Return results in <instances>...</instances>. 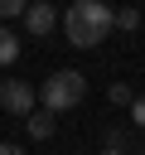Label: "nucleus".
<instances>
[{
    "label": "nucleus",
    "mask_w": 145,
    "mask_h": 155,
    "mask_svg": "<svg viewBox=\"0 0 145 155\" xmlns=\"http://www.w3.org/2000/svg\"><path fill=\"white\" fill-rule=\"evenodd\" d=\"M24 24H29V34H34V39H44V34H53V24H58V10L39 0V5H29V10H24Z\"/></svg>",
    "instance_id": "20e7f679"
},
{
    "label": "nucleus",
    "mask_w": 145,
    "mask_h": 155,
    "mask_svg": "<svg viewBox=\"0 0 145 155\" xmlns=\"http://www.w3.org/2000/svg\"><path fill=\"white\" fill-rule=\"evenodd\" d=\"M140 24V10H116V29H135Z\"/></svg>",
    "instance_id": "0eeeda50"
},
{
    "label": "nucleus",
    "mask_w": 145,
    "mask_h": 155,
    "mask_svg": "<svg viewBox=\"0 0 145 155\" xmlns=\"http://www.w3.org/2000/svg\"><path fill=\"white\" fill-rule=\"evenodd\" d=\"M102 155H121V150H116V145H106V150H102Z\"/></svg>",
    "instance_id": "f8f14e48"
},
{
    "label": "nucleus",
    "mask_w": 145,
    "mask_h": 155,
    "mask_svg": "<svg viewBox=\"0 0 145 155\" xmlns=\"http://www.w3.org/2000/svg\"><path fill=\"white\" fill-rule=\"evenodd\" d=\"M87 97V78L77 73V68H63V73H53L44 87H39V102H44V111H68V107H77Z\"/></svg>",
    "instance_id": "f03ea898"
},
{
    "label": "nucleus",
    "mask_w": 145,
    "mask_h": 155,
    "mask_svg": "<svg viewBox=\"0 0 145 155\" xmlns=\"http://www.w3.org/2000/svg\"><path fill=\"white\" fill-rule=\"evenodd\" d=\"M130 121L145 131V97H135V102H130Z\"/></svg>",
    "instance_id": "1a4fd4ad"
},
{
    "label": "nucleus",
    "mask_w": 145,
    "mask_h": 155,
    "mask_svg": "<svg viewBox=\"0 0 145 155\" xmlns=\"http://www.w3.org/2000/svg\"><path fill=\"white\" fill-rule=\"evenodd\" d=\"M0 155H24V150H19L14 140H0Z\"/></svg>",
    "instance_id": "9b49d317"
},
{
    "label": "nucleus",
    "mask_w": 145,
    "mask_h": 155,
    "mask_svg": "<svg viewBox=\"0 0 145 155\" xmlns=\"http://www.w3.org/2000/svg\"><path fill=\"white\" fill-rule=\"evenodd\" d=\"M34 102H39V92L29 87V82H19V78H5L0 82V107L5 111H14V116H34Z\"/></svg>",
    "instance_id": "7ed1b4c3"
},
{
    "label": "nucleus",
    "mask_w": 145,
    "mask_h": 155,
    "mask_svg": "<svg viewBox=\"0 0 145 155\" xmlns=\"http://www.w3.org/2000/svg\"><path fill=\"white\" fill-rule=\"evenodd\" d=\"M106 29H116V10H106L102 0H77L63 15V34L72 48H97L106 39Z\"/></svg>",
    "instance_id": "f257e3e1"
},
{
    "label": "nucleus",
    "mask_w": 145,
    "mask_h": 155,
    "mask_svg": "<svg viewBox=\"0 0 145 155\" xmlns=\"http://www.w3.org/2000/svg\"><path fill=\"white\" fill-rule=\"evenodd\" d=\"M29 136H34V140H48V136H53V111H34V116H29Z\"/></svg>",
    "instance_id": "423d86ee"
},
{
    "label": "nucleus",
    "mask_w": 145,
    "mask_h": 155,
    "mask_svg": "<svg viewBox=\"0 0 145 155\" xmlns=\"http://www.w3.org/2000/svg\"><path fill=\"white\" fill-rule=\"evenodd\" d=\"M14 58H19V34H14V29H5V24H0V68H10V63H14Z\"/></svg>",
    "instance_id": "39448f33"
},
{
    "label": "nucleus",
    "mask_w": 145,
    "mask_h": 155,
    "mask_svg": "<svg viewBox=\"0 0 145 155\" xmlns=\"http://www.w3.org/2000/svg\"><path fill=\"white\" fill-rule=\"evenodd\" d=\"M111 102H116V107H130L135 97H130V87H111Z\"/></svg>",
    "instance_id": "9d476101"
},
{
    "label": "nucleus",
    "mask_w": 145,
    "mask_h": 155,
    "mask_svg": "<svg viewBox=\"0 0 145 155\" xmlns=\"http://www.w3.org/2000/svg\"><path fill=\"white\" fill-rule=\"evenodd\" d=\"M29 5H19V0H0V19H10V15H24Z\"/></svg>",
    "instance_id": "6e6552de"
}]
</instances>
